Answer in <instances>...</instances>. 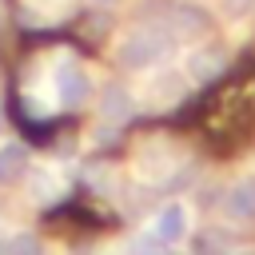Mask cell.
I'll return each mask as SVG.
<instances>
[{
    "instance_id": "cell-13",
    "label": "cell",
    "mask_w": 255,
    "mask_h": 255,
    "mask_svg": "<svg viewBox=\"0 0 255 255\" xmlns=\"http://www.w3.org/2000/svg\"><path fill=\"white\" fill-rule=\"evenodd\" d=\"M100 4H108V0H100Z\"/></svg>"
},
{
    "instance_id": "cell-2",
    "label": "cell",
    "mask_w": 255,
    "mask_h": 255,
    "mask_svg": "<svg viewBox=\"0 0 255 255\" xmlns=\"http://www.w3.org/2000/svg\"><path fill=\"white\" fill-rule=\"evenodd\" d=\"M151 235H155L163 247H175V243H183V239L191 235V211H187V203H183V199H171V203H163V207L151 215Z\"/></svg>"
},
{
    "instance_id": "cell-4",
    "label": "cell",
    "mask_w": 255,
    "mask_h": 255,
    "mask_svg": "<svg viewBox=\"0 0 255 255\" xmlns=\"http://www.w3.org/2000/svg\"><path fill=\"white\" fill-rule=\"evenodd\" d=\"M223 215H227L231 223L255 219V179H243V183H235V187L223 195Z\"/></svg>"
},
{
    "instance_id": "cell-10",
    "label": "cell",
    "mask_w": 255,
    "mask_h": 255,
    "mask_svg": "<svg viewBox=\"0 0 255 255\" xmlns=\"http://www.w3.org/2000/svg\"><path fill=\"white\" fill-rule=\"evenodd\" d=\"M24 108H28V116H48V112H52V104H48V100H40V92H28Z\"/></svg>"
},
{
    "instance_id": "cell-12",
    "label": "cell",
    "mask_w": 255,
    "mask_h": 255,
    "mask_svg": "<svg viewBox=\"0 0 255 255\" xmlns=\"http://www.w3.org/2000/svg\"><path fill=\"white\" fill-rule=\"evenodd\" d=\"M235 255H255V251H235Z\"/></svg>"
},
{
    "instance_id": "cell-5",
    "label": "cell",
    "mask_w": 255,
    "mask_h": 255,
    "mask_svg": "<svg viewBox=\"0 0 255 255\" xmlns=\"http://www.w3.org/2000/svg\"><path fill=\"white\" fill-rule=\"evenodd\" d=\"M24 171H28V147L16 139H4L0 143V183H16Z\"/></svg>"
},
{
    "instance_id": "cell-8",
    "label": "cell",
    "mask_w": 255,
    "mask_h": 255,
    "mask_svg": "<svg viewBox=\"0 0 255 255\" xmlns=\"http://www.w3.org/2000/svg\"><path fill=\"white\" fill-rule=\"evenodd\" d=\"M0 255H44V247H40V239L32 231H12L4 239V247H0Z\"/></svg>"
},
{
    "instance_id": "cell-11",
    "label": "cell",
    "mask_w": 255,
    "mask_h": 255,
    "mask_svg": "<svg viewBox=\"0 0 255 255\" xmlns=\"http://www.w3.org/2000/svg\"><path fill=\"white\" fill-rule=\"evenodd\" d=\"M247 4H251V0H227V4H223V8H227V12H231V16H235V12H247Z\"/></svg>"
},
{
    "instance_id": "cell-1",
    "label": "cell",
    "mask_w": 255,
    "mask_h": 255,
    "mask_svg": "<svg viewBox=\"0 0 255 255\" xmlns=\"http://www.w3.org/2000/svg\"><path fill=\"white\" fill-rule=\"evenodd\" d=\"M171 56V36L163 28H143V32H131L120 40L116 48V60L131 72H143V68H155Z\"/></svg>"
},
{
    "instance_id": "cell-6",
    "label": "cell",
    "mask_w": 255,
    "mask_h": 255,
    "mask_svg": "<svg viewBox=\"0 0 255 255\" xmlns=\"http://www.w3.org/2000/svg\"><path fill=\"white\" fill-rule=\"evenodd\" d=\"M100 112H104L108 120H128V116H131V96H128L124 88H104Z\"/></svg>"
},
{
    "instance_id": "cell-7",
    "label": "cell",
    "mask_w": 255,
    "mask_h": 255,
    "mask_svg": "<svg viewBox=\"0 0 255 255\" xmlns=\"http://www.w3.org/2000/svg\"><path fill=\"white\" fill-rule=\"evenodd\" d=\"M219 68H223V60L215 56V52H191L187 56V76L191 80H211V76H219Z\"/></svg>"
},
{
    "instance_id": "cell-9",
    "label": "cell",
    "mask_w": 255,
    "mask_h": 255,
    "mask_svg": "<svg viewBox=\"0 0 255 255\" xmlns=\"http://www.w3.org/2000/svg\"><path fill=\"white\" fill-rule=\"evenodd\" d=\"M56 195H60V179H56L52 171H36V175H32V199L48 203V199H56Z\"/></svg>"
},
{
    "instance_id": "cell-3",
    "label": "cell",
    "mask_w": 255,
    "mask_h": 255,
    "mask_svg": "<svg viewBox=\"0 0 255 255\" xmlns=\"http://www.w3.org/2000/svg\"><path fill=\"white\" fill-rule=\"evenodd\" d=\"M52 88H56V100L60 104H68V108H76V104H84L88 100V72L76 64V60H60L56 64V72H52Z\"/></svg>"
}]
</instances>
